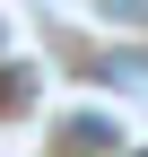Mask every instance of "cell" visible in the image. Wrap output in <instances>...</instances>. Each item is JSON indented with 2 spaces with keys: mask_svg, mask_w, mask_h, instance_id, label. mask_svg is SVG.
<instances>
[{
  "mask_svg": "<svg viewBox=\"0 0 148 157\" xmlns=\"http://www.w3.org/2000/svg\"><path fill=\"white\" fill-rule=\"evenodd\" d=\"M139 157H148V148H139Z\"/></svg>",
  "mask_w": 148,
  "mask_h": 157,
  "instance_id": "6da1fadb",
  "label": "cell"
}]
</instances>
